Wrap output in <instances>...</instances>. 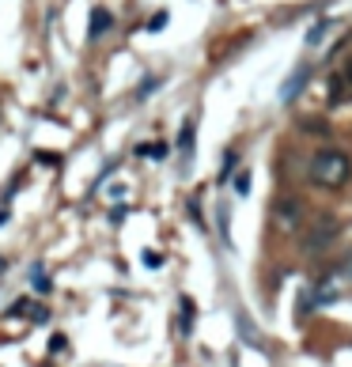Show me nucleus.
I'll use <instances>...</instances> for the list:
<instances>
[{
	"label": "nucleus",
	"mask_w": 352,
	"mask_h": 367,
	"mask_svg": "<svg viewBox=\"0 0 352 367\" xmlns=\"http://www.w3.org/2000/svg\"><path fill=\"white\" fill-rule=\"evenodd\" d=\"M341 235V224L334 216H314L311 220V235H307V242H303V250H311V254H318V250H326L329 242H334Z\"/></svg>",
	"instance_id": "f03ea898"
},
{
	"label": "nucleus",
	"mask_w": 352,
	"mask_h": 367,
	"mask_svg": "<svg viewBox=\"0 0 352 367\" xmlns=\"http://www.w3.org/2000/svg\"><path fill=\"white\" fill-rule=\"evenodd\" d=\"M193 315H197V307H193V299H182V333H193Z\"/></svg>",
	"instance_id": "9d476101"
},
{
	"label": "nucleus",
	"mask_w": 352,
	"mask_h": 367,
	"mask_svg": "<svg viewBox=\"0 0 352 367\" xmlns=\"http://www.w3.org/2000/svg\"><path fill=\"white\" fill-rule=\"evenodd\" d=\"M30 288H35V292H42V295H46L50 292V276H46V269H42V265H35V269H30Z\"/></svg>",
	"instance_id": "1a4fd4ad"
},
{
	"label": "nucleus",
	"mask_w": 352,
	"mask_h": 367,
	"mask_svg": "<svg viewBox=\"0 0 352 367\" xmlns=\"http://www.w3.org/2000/svg\"><path fill=\"white\" fill-rule=\"evenodd\" d=\"M216 227H220V239L231 247V205L227 201H220V208H216Z\"/></svg>",
	"instance_id": "0eeeda50"
},
{
	"label": "nucleus",
	"mask_w": 352,
	"mask_h": 367,
	"mask_svg": "<svg viewBox=\"0 0 352 367\" xmlns=\"http://www.w3.org/2000/svg\"><path fill=\"white\" fill-rule=\"evenodd\" d=\"M329 84H334V87H329V103H337V95H341V76H334Z\"/></svg>",
	"instance_id": "f3484780"
},
{
	"label": "nucleus",
	"mask_w": 352,
	"mask_h": 367,
	"mask_svg": "<svg viewBox=\"0 0 352 367\" xmlns=\"http://www.w3.org/2000/svg\"><path fill=\"white\" fill-rule=\"evenodd\" d=\"M193 137H197V118L190 114L182 121V132H178V148L186 152V155H193Z\"/></svg>",
	"instance_id": "423d86ee"
},
{
	"label": "nucleus",
	"mask_w": 352,
	"mask_h": 367,
	"mask_svg": "<svg viewBox=\"0 0 352 367\" xmlns=\"http://www.w3.org/2000/svg\"><path fill=\"white\" fill-rule=\"evenodd\" d=\"M140 258H144V265H148V269H159V265H163V254H156V250H144Z\"/></svg>",
	"instance_id": "ddd939ff"
},
{
	"label": "nucleus",
	"mask_w": 352,
	"mask_h": 367,
	"mask_svg": "<svg viewBox=\"0 0 352 367\" xmlns=\"http://www.w3.org/2000/svg\"><path fill=\"white\" fill-rule=\"evenodd\" d=\"M231 166H235V152L224 155V171H220V182H227V178H231Z\"/></svg>",
	"instance_id": "dca6fc26"
},
{
	"label": "nucleus",
	"mask_w": 352,
	"mask_h": 367,
	"mask_svg": "<svg viewBox=\"0 0 352 367\" xmlns=\"http://www.w3.org/2000/svg\"><path fill=\"white\" fill-rule=\"evenodd\" d=\"M137 155H144V159H167L171 148H167V140H148L137 148Z\"/></svg>",
	"instance_id": "6e6552de"
},
{
	"label": "nucleus",
	"mask_w": 352,
	"mask_h": 367,
	"mask_svg": "<svg viewBox=\"0 0 352 367\" xmlns=\"http://www.w3.org/2000/svg\"><path fill=\"white\" fill-rule=\"evenodd\" d=\"M307 80H311V64H295V72L288 76V80H284V87H280V103H295V98H300V91L307 87Z\"/></svg>",
	"instance_id": "7ed1b4c3"
},
{
	"label": "nucleus",
	"mask_w": 352,
	"mask_h": 367,
	"mask_svg": "<svg viewBox=\"0 0 352 367\" xmlns=\"http://www.w3.org/2000/svg\"><path fill=\"white\" fill-rule=\"evenodd\" d=\"M329 27H334V19H318V23H314L311 30H307V46H314V42H322V35H326Z\"/></svg>",
	"instance_id": "9b49d317"
},
{
	"label": "nucleus",
	"mask_w": 352,
	"mask_h": 367,
	"mask_svg": "<svg viewBox=\"0 0 352 367\" xmlns=\"http://www.w3.org/2000/svg\"><path fill=\"white\" fill-rule=\"evenodd\" d=\"M273 216H277V224L284 227H295V220H300V201H277V208H273Z\"/></svg>",
	"instance_id": "39448f33"
},
{
	"label": "nucleus",
	"mask_w": 352,
	"mask_h": 367,
	"mask_svg": "<svg viewBox=\"0 0 352 367\" xmlns=\"http://www.w3.org/2000/svg\"><path fill=\"white\" fill-rule=\"evenodd\" d=\"M352 178V159L341 148H322L311 155V182L322 190H341Z\"/></svg>",
	"instance_id": "f257e3e1"
},
{
	"label": "nucleus",
	"mask_w": 352,
	"mask_h": 367,
	"mask_svg": "<svg viewBox=\"0 0 352 367\" xmlns=\"http://www.w3.org/2000/svg\"><path fill=\"white\" fill-rule=\"evenodd\" d=\"M110 27H114V16H110L106 8H91V27H87V38H91V42L103 38Z\"/></svg>",
	"instance_id": "20e7f679"
},
{
	"label": "nucleus",
	"mask_w": 352,
	"mask_h": 367,
	"mask_svg": "<svg viewBox=\"0 0 352 367\" xmlns=\"http://www.w3.org/2000/svg\"><path fill=\"white\" fill-rule=\"evenodd\" d=\"M235 190H239V197H246V193H250V171H243V174L235 178Z\"/></svg>",
	"instance_id": "2eb2a0df"
},
{
	"label": "nucleus",
	"mask_w": 352,
	"mask_h": 367,
	"mask_svg": "<svg viewBox=\"0 0 352 367\" xmlns=\"http://www.w3.org/2000/svg\"><path fill=\"white\" fill-rule=\"evenodd\" d=\"M345 80L352 84V64H345Z\"/></svg>",
	"instance_id": "6ab92c4d"
},
{
	"label": "nucleus",
	"mask_w": 352,
	"mask_h": 367,
	"mask_svg": "<svg viewBox=\"0 0 352 367\" xmlns=\"http://www.w3.org/2000/svg\"><path fill=\"white\" fill-rule=\"evenodd\" d=\"M4 265H8V261H4V258H0V273H4Z\"/></svg>",
	"instance_id": "aec40b11"
},
{
	"label": "nucleus",
	"mask_w": 352,
	"mask_h": 367,
	"mask_svg": "<svg viewBox=\"0 0 352 367\" xmlns=\"http://www.w3.org/2000/svg\"><path fill=\"white\" fill-rule=\"evenodd\" d=\"M64 349V337H61V333H53V341H50V352H61Z\"/></svg>",
	"instance_id": "a211bd4d"
},
{
	"label": "nucleus",
	"mask_w": 352,
	"mask_h": 367,
	"mask_svg": "<svg viewBox=\"0 0 352 367\" xmlns=\"http://www.w3.org/2000/svg\"><path fill=\"white\" fill-rule=\"evenodd\" d=\"M156 87H159V80H156V76H148V80L140 84V91H137V98H148L152 91H156Z\"/></svg>",
	"instance_id": "4468645a"
},
{
	"label": "nucleus",
	"mask_w": 352,
	"mask_h": 367,
	"mask_svg": "<svg viewBox=\"0 0 352 367\" xmlns=\"http://www.w3.org/2000/svg\"><path fill=\"white\" fill-rule=\"evenodd\" d=\"M167 19H171V12H156L148 19V30H163V27H167Z\"/></svg>",
	"instance_id": "f8f14e48"
}]
</instances>
